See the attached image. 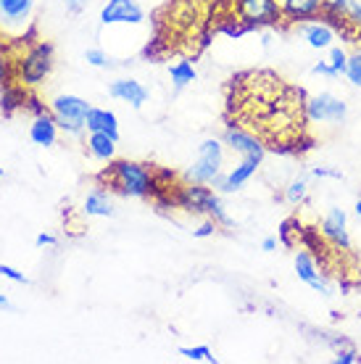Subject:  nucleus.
<instances>
[{
  "label": "nucleus",
  "mask_w": 361,
  "mask_h": 364,
  "mask_svg": "<svg viewBox=\"0 0 361 364\" xmlns=\"http://www.w3.org/2000/svg\"><path fill=\"white\" fill-rule=\"evenodd\" d=\"M348 82H353L356 87H361V43H356V50L348 55V69H345Z\"/></svg>",
  "instance_id": "24"
},
{
  "label": "nucleus",
  "mask_w": 361,
  "mask_h": 364,
  "mask_svg": "<svg viewBox=\"0 0 361 364\" xmlns=\"http://www.w3.org/2000/svg\"><path fill=\"white\" fill-rule=\"evenodd\" d=\"M296 272H298V280H303L306 285H311L314 291L330 296V285L325 282L322 272L316 269V259L308 251H298L296 254Z\"/></svg>",
  "instance_id": "13"
},
{
  "label": "nucleus",
  "mask_w": 361,
  "mask_h": 364,
  "mask_svg": "<svg viewBox=\"0 0 361 364\" xmlns=\"http://www.w3.org/2000/svg\"><path fill=\"white\" fill-rule=\"evenodd\" d=\"M356 214H359V217H361V200H359V203H356Z\"/></svg>",
  "instance_id": "39"
},
{
  "label": "nucleus",
  "mask_w": 361,
  "mask_h": 364,
  "mask_svg": "<svg viewBox=\"0 0 361 364\" xmlns=\"http://www.w3.org/2000/svg\"><path fill=\"white\" fill-rule=\"evenodd\" d=\"M29 137H32V143L40 148L55 146V140H58V124H55L53 114L40 111V114L32 119V124H29Z\"/></svg>",
  "instance_id": "12"
},
{
  "label": "nucleus",
  "mask_w": 361,
  "mask_h": 364,
  "mask_svg": "<svg viewBox=\"0 0 361 364\" xmlns=\"http://www.w3.org/2000/svg\"><path fill=\"white\" fill-rule=\"evenodd\" d=\"M174 203H177L180 209L190 211V214H206V217H211L217 225L232 228V219L227 217V211H225V206H222L219 196L211 191V188H206V185L188 182V185L177 188V193H174Z\"/></svg>",
  "instance_id": "3"
},
{
  "label": "nucleus",
  "mask_w": 361,
  "mask_h": 364,
  "mask_svg": "<svg viewBox=\"0 0 361 364\" xmlns=\"http://www.w3.org/2000/svg\"><path fill=\"white\" fill-rule=\"evenodd\" d=\"M145 18L135 0H109L100 11V24H140Z\"/></svg>",
  "instance_id": "10"
},
{
  "label": "nucleus",
  "mask_w": 361,
  "mask_h": 364,
  "mask_svg": "<svg viewBox=\"0 0 361 364\" xmlns=\"http://www.w3.org/2000/svg\"><path fill=\"white\" fill-rule=\"evenodd\" d=\"M222 169V143L217 137L203 140L198 148V159L195 164L188 169V182H198V185H214Z\"/></svg>",
  "instance_id": "6"
},
{
  "label": "nucleus",
  "mask_w": 361,
  "mask_h": 364,
  "mask_svg": "<svg viewBox=\"0 0 361 364\" xmlns=\"http://www.w3.org/2000/svg\"><path fill=\"white\" fill-rule=\"evenodd\" d=\"M0 180H3V166H0Z\"/></svg>",
  "instance_id": "40"
},
{
  "label": "nucleus",
  "mask_w": 361,
  "mask_h": 364,
  "mask_svg": "<svg viewBox=\"0 0 361 364\" xmlns=\"http://www.w3.org/2000/svg\"><path fill=\"white\" fill-rule=\"evenodd\" d=\"M345 114H348L345 103L330 92H322V95L306 100V117L311 122H343Z\"/></svg>",
  "instance_id": "8"
},
{
  "label": "nucleus",
  "mask_w": 361,
  "mask_h": 364,
  "mask_svg": "<svg viewBox=\"0 0 361 364\" xmlns=\"http://www.w3.org/2000/svg\"><path fill=\"white\" fill-rule=\"evenodd\" d=\"M109 95L111 98L124 100V103H132L135 109H140L145 100H148V90L140 82H135V80H117V82H111Z\"/></svg>",
  "instance_id": "15"
},
{
  "label": "nucleus",
  "mask_w": 361,
  "mask_h": 364,
  "mask_svg": "<svg viewBox=\"0 0 361 364\" xmlns=\"http://www.w3.org/2000/svg\"><path fill=\"white\" fill-rule=\"evenodd\" d=\"M100 182L106 188L126 198H148L158 188L153 177V169L137 161H114V164L100 174Z\"/></svg>",
  "instance_id": "2"
},
{
  "label": "nucleus",
  "mask_w": 361,
  "mask_h": 364,
  "mask_svg": "<svg viewBox=\"0 0 361 364\" xmlns=\"http://www.w3.org/2000/svg\"><path fill=\"white\" fill-rule=\"evenodd\" d=\"M14 66H16V82L24 87H37L53 72V48L48 43H32L18 58H14Z\"/></svg>",
  "instance_id": "4"
},
{
  "label": "nucleus",
  "mask_w": 361,
  "mask_h": 364,
  "mask_svg": "<svg viewBox=\"0 0 361 364\" xmlns=\"http://www.w3.org/2000/svg\"><path fill=\"white\" fill-rule=\"evenodd\" d=\"M235 11L245 24H271L280 16L277 0H235Z\"/></svg>",
  "instance_id": "9"
},
{
  "label": "nucleus",
  "mask_w": 361,
  "mask_h": 364,
  "mask_svg": "<svg viewBox=\"0 0 361 364\" xmlns=\"http://www.w3.org/2000/svg\"><path fill=\"white\" fill-rule=\"evenodd\" d=\"M225 143L232 148L235 154L243 156V159H251V161H259V164H262L264 154H266V146H264L262 137L248 132V129L240 127V124H227Z\"/></svg>",
  "instance_id": "7"
},
{
  "label": "nucleus",
  "mask_w": 361,
  "mask_h": 364,
  "mask_svg": "<svg viewBox=\"0 0 361 364\" xmlns=\"http://www.w3.org/2000/svg\"><path fill=\"white\" fill-rule=\"evenodd\" d=\"M11 66H14V58L9 55L6 46L0 43V87H3V85L11 80Z\"/></svg>",
  "instance_id": "27"
},
{
  "label": "nucleus",
  "mask_w": 361,
  "mask_h": 364,
  "mask_svg": "<svg viewBox=\"0 0 361 364\" xmlns=\"http://www.w3.org/2000/svg\"><path fill=\"white\" fill-rule=\"evenodd\" d=\"M35 246H37V248L55 246V235H50V232H40V235L35 237Z\"/></svg>",
  "instance_id": "33"
},
{
  "label": "nucleus",
  "mask_w": 361,
  "mask_h": 364,
  "mask_svg": "<svg viewBox=\"0 0 361 364\" xmlns=\"http://www.w3.org/2000/svg\"><path fill=\"white\" fill-rule=\"evenodd\" d=\"M303 198H306V182H303V180L293 182L288 191H285V200H288L290 206H298Z\"/></svg>",
  "instance_id": "25"
},
{
  "label": "nucleus",
  "mask_w": 361,
  "mask_h": 364,
  "mask_svg": "<svg viewBox=\"0 0 361 364\" xmlns=\"http://www.w3.org/2000/svg\"><path fill=\"white\" fill-rule=\"evenodd\" d=\"M330 66L335 69V74H345V69H348V53H345L343 48H333L330 50Z\"/></svg>",
  "instance_id": "26"
},
{
  "label": "nucleus",
  "mask_w": 361,
  "mask_h": 364,
  "mask_svg": "<svg viewBox=\"0 0 361 364\" xmlns=\"http://www.w3.org/2000/svg\"><path fill=\"white\" fill-rule=\"evenodd\" d=\"M85 127H87V132H106L114 140H119V122L106 109H90V114L85 119Z\"/></svg>",
  "instance_id": "17"
},
{
  "label": "nucleus",
  "mask_w": 361,
  "mask_h": 364,
  "mask_svg": "<svg viewBox=\"0 0 361 364\" xmlns=\"http://www.w3.org/2000/svg\"><path fill=\"white\" fill-rule=\"evenodd\" d=\"M262 248L264 251H274V248H277V240H274V237H266V240L262 243Z\"/></svg>",
  "instance_id": "37"
},
{
  "label": "nucleus",
  "mask_w": 361,
  "mask_h": 364,
  "mask_svg": "<svg viewBox=\"0 0 361 364\" xmlns=\"http://www.w3.org/2000/svg\"><path fill=\"white\" fill-rule=\"evenodd\" d=\"M235 124L259 135L274 148L293 146L306 127V100L303 92L290 87L271 72L243 74L232 95Z\"/></svg>",
  "instance_id": "1"
},
{
  "label": "nucleus",
  "mask_w": 361,
  "mask_h": 364,
  "mask_svg": "<svg viewBox=\"0 0 361 364\" xmlns=\"http://www.w3.org/2000/svg\"><path fill=\"white\" fill-rule=\"evenodd\" d=\"M63 3H66V9L72 11V14H80L85 9V0H63Z\"/></svg>",
  "instance_id": "35"
},
{
  "label": "nucleus",
  "mask_w": 361,
  "mask_h": 364,
  "mask_svg": "<svg viewBox=\"0 0 361 364\" xmlns=\"http://www.w3.org/2000/svg\"><path fill=\"white\" fill-rule=\"evenodd\" d=\"M314 74H325V77H338V74H335V69L330 64H327V61H319V64L314 66Z\"/></svg>",
  "instance_id": "34"
},
{
  "label": "nucleus",
  "mask_w": 361,
  "mask_h": 364,
  "mask_svg": "<svg viewBox=\"0 0 361 364\" xmlns=\"http://www.w3.org/2000/svg\"><path fill=\"white\" fill-rule=\"evenodd\" d=\"M303 37H306V43L316 50H322V48H330L335 40V32L327 24H306L303 27Z\"/></svg>",
  "instance_id": "20"
},
{
  "label": "nucleus",
  "mask_w": 361,
  "mask_h": 364,
  "mask_svg": "<svg viewBox=\"0 0 361 364\" xmlns=\"http://www.w3.org/2000/svg\"><path fill=\"white\" fill-rule=\"evenodd\" d=\"M85 214L87 217H111L114 214V200H111L109 191H92L87 198H85Z\"/></svg>",
  "instance_id": "19"
},
{
  "label": "nucleus",
  "mask_w": 361,
  "mask_h": 364,
  "mask_svg": "<svg viewBox=\"0 0 361 364\" xmlns=\"http://www.w3.org/2000/svg\"><path fill=\"white\" fill-rule=\"evenodd\" d=\"M335 362L338 364H353V362H361V356L356 354V351H351V348H345V351H338Z\"/></svg>",
  "instance_id": "32"
},
{
  "label": "nucleus",
  "mask_w": 361,
  "mask_h": 364,
  "mask_svg": "<svg viewBox=\"0 0 361 364\" xmlns=\"http://www.w3.org/2000/svg\"><path fill=\"white\" fill-rule=\"evenodd\" d=\"M32 11V0H0V16L6 21H24Z\"/></svg>",
  "instance_id": "21"
},
{
  "label": "nucleus",
  "mask_w": 361,
  "mask_h": 364,
  "mask_svg": "<svg viewBox=\"0 0 361 364\" xmlns=\"http://www.w3.org/2000/svg\"><path fill=\"white\" fill-rule=\"evenodd\" d=\"M217 232V222L214 219H208V222H203L198 230H193V237H208Z\"/></svg>",
  "instance_id": "30"
},
{
  "label": "nucleus",
  "mask_w": 361,
  "mask_h": 364,
  "mask_svg": "<svg viewBox=\"0 0 361 364\" xmlns=\"http://www.w3.org/2000/svg\"><path fill=\"white\" fill-rule=\"evenodd\" d=\"M256 169H259V161L243 159V161H240V164H237L235 169H232V172L227 174V177H222V174H219L214 185H217V188L222 193H232V191H237V188H243L245 182H248L253 177V174H256Z\"/></svg>",
  "instance_id": "14"
},
{
  "label": "nucleus",
  "mask_w": 361,
  "mask_h": 364,
  "mask_svg": "<svg viewBox=\"0 0 361 364\" xmlns=\"http://www.w3.org/2000/svg\"><path fill=\"white\" fill-rule=\"evenodd\" d=\"M85 61H87L90 66H98V69H106V66H111L109 55L103 53L100 48H90V50L85 53Z\"/></svg>",
  "instance_id": "28"
},
{
  "label": "nucleus",
  "mask_w": 361,
  "mask_h": 364,
  "mask_svg": "<svg viewBox=\"0 0 361 364\" xmlns=\"http://www.w3.org/2000/svg\"><path fill=\"white\" fill-rule=\"evenodd\" d=\"M314 177H335V180H340V172H335V169H314Z\"/></svg>",
  "instance_id": "36"
},
{
  "label": "nucleus",
  "mask_w": 361,
  "mask_h": 364,
  "mask_svg": "<svg viewBox=\"0 0 361 364\" xmlns=\"http://www.w3.org/2000/svg\"><path fill=\"white\" fill-rule=\"evenodd\" d=\"M348 21H351L353 27L361 29V0H356V3L348 6Z\"/></svg>",
  "instance_id": "31"
},
{
  "label": "nucleus",
  "mask_w": 361,
  "mask_h": 364,
  "mask_svg": "<svg viewBox=\"0 0 361 364\" xmlns=\"http://www.w3.org/2000/svg\"><path fill=\"white\" fill-rule=\"evenodd\" d=\"M90 109V103L80 95H55L50 100V114H53L55 124L69 135H80L85 129V119H87Z\"/></svg>",
  "instance_id": "5"
},
{
  "label": "nucleus",
  "mask_w": 361,
  "mask_h": 364,
  "mask_svg": "<svg viewBox=\"0 0 361 364\" xmlns=\"http://www.w3.org/2000/svg\"><path fill=\"white\" fill-rule=\"evenodd\" d=\"M0 306H3V309H6V306H9V299H6V296H3V293H0Z\"/></svg>",
  "instance_id": "38"
},
{
  "label": "nucleus",
  "mask_w": 361,
  "mask_h": 364,
  "mask_svg": "<svg viewBox=\"0 0 361 364\" xmlns=\"http://www.w3.org/2000/svg\"><path fill=\"white\" fill-rule=\"evenodd\" d=\"M0 277H9L14 282H21V285H29V277H24V272H18L9 264H0Z\"/></svg>",
  "instance_id": "29"
},
{
  "label": "nucleus",
  "mask_w": 361,
  "mask_h": 364,
  "mask_svg": "<svg viewBox=\"0 0 361 364\" xmlns=\"http://www.w3.org/2000/svg\"><path fill=\"white\" fill-rule=\"evenodd\" d=\"M169 74H172V82L177 90H182V87H188V85H193L198 80V74H195L190 61H177L174 66H169Z\"/></svg>",
  "instance_id": "22"
},
{
  "label": "nucleus",
  "mask_w": 361,
  "mask_h": 364,
  "mask_svg": "<svg viewBox=\"0 0 361 364\" xmlns=\"http://www.w3.org/2000/svg\"><path fill=\"white\" fill-rule=\"evenodd\" d=\"M85 146H87V154L92 159H98V161H111L114 154H117V140L106 135V132H90Z\"/></svg>",
  "instance_id": "18"
},
{
  "label": "nucleus",
  "mask_w": 361,
  "mask_h": 364,
  "mask_svg": "<svg viewBox=\"0 0 361 364\" xmlns=\"http://www.w3.org/2000/svg\"><path fill=\"white\" fill-rule=\"evenodd\" d=\"M277 6L285 18H311L325 9V0H277Z\"/></svg>",
  "instance_id": "16"
},
{
  "label": "nucleus",
  "mask_w": 361,
  "mask_h": 364,
  "mask_svg": "<svg viewBox=\"0 0 361 364\" xmlns=\"http://www.w3.org/2000/svg\"><path fill=\"white\" fill-rule=\"evenodd\" d=\"M180 354L185 356V359H190V362H211L217 364V356H214V351L208 346H182Z\"/></svg>",
  "instance_id": "23"
},
{
  "label": "nucleus",
  "mask_w": 361,
  "mask_h": 364,
  "mask_svg": "<svg viewBox=\"0 0 361 364\" xmlns=\"http://www.w3.org/2000/svg\"><path fill=\"white\" fill-rule=\"evenodd\" d=\"M322 235H325L335 248L351 251V237H348V228H345V211L343 209L327 211V217L322 219Z\"/></svg>",
  "instance_id": "11"
}]
</instances>
